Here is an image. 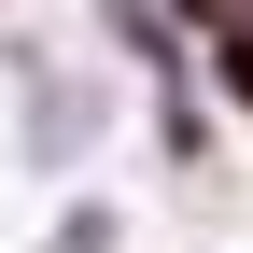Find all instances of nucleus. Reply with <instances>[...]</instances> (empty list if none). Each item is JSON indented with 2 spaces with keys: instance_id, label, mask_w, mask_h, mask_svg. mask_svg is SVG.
<instances>
[{
  "instance_id": "nucleus-1",
  "label": "nucleus",
  "mask_w": 253,
  "mask_h": 253,
  "mask_svg": "<svg viewBox=\"0 0 253 253\" xmlns=\"http://www.w3.org/2000/svg\"><path fill=\"white\" fill-rule=\"evenodd\" d=\"M197 71H211V99H239V113H253V14L211 28V42H197Z\"/></svg>"
},
{
  "instance_id": "nucleus-2",
  "label": "nucleus",
  "mask_w": 253,
  "mask_h": 253,
  "mask_svg": "<svg viewBox=\"0 0 253 253\" xmlns=\"http://www.w3.org/2000/svg\"><path fill=\"white\" fill-rule=\"evenodd\" d=\"M42 253H126V225H113V197H71V211L42 225Z\"/></svg>"
},
{
  "instance_id": "nucleus-3",
  "label": "nucleus",
  "mask_w": 253,
  "mask_h": 253,
  "mask_svg": "<svg viewBox=\"0 0 253 253\" xmlns=\"http://www.w3.org/2000/svg\"><path fill=\"white\" fill-rule=\"evenodd\" d=\"M169 14H183V28L211 42V28H225V14H253V0H169Z\"/></svg>"
}]
</instances>
